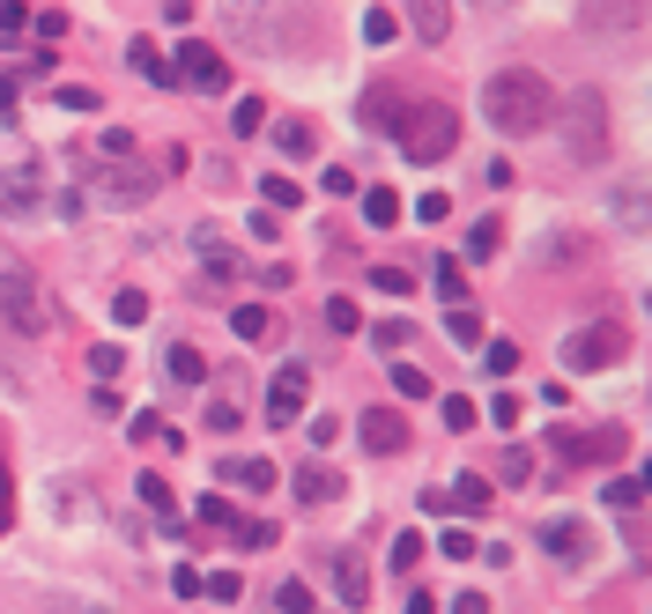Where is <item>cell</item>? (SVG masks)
I'll return each mask as SVG.
<instances>
[{
  "label": "cell",
  "mask_w": 652,
  "mask_h": 614,
  "mask_svg": "<svg viewBox=\"0 0 652 614\" xmlns=\"http://www.w3.org/2000/svg\"><path fill=\"white\" fill-rule=\"evenodd\" d=\"M482 112H490V126L497 134H512V141H527V134H541L556 112V82L534 67H497L490 82H482Z\"/></svg>",
  "instance_id": "cell-1"
},
{
  "label": "cell",
  "mask_w": 652,
  "mask_h": 614,
  "mask_svg": "<svg viewBox=\"0 0 652 614\" xmlns=\"http://www.w3.org/2000/svg\"><path fill=\"white\" fill-rule=\"evenodd\" d=\"M393 141H401L408 163H445L452 148H460V112L452 104H401Z\"/></svg>",
  "instance_id": "cell-2"
},
{
  "label": "cell",
  "mask_w": 652,
  "mask_h": 614,
  "mask_svg": "<svg viewBox=\"0 0 652 614\" xmlns=\"http://www.w3.org/2000/svg\"><path fill=\"white\" fill-rule=\"evenodd\" d=\"M549 119H564V148H571V163H601V156H608V104H601V89H571Z\"/></svg>",
  "instance_id": "cell-3"
},
{
  "label": "cell",
  "mask_w": 652,
  "mask_h": 614,
  "mask_svg": "<svg viewBox=\"0 0 652 614\" xmlns=\"http://www.w3.org/2000/svg\"><path fill=\"white\" fill-rule=\"evenodd\" d=\"M171 89L223 97V89H230V60H223L215 45H201V38H193V45H178V52H171Z\"/></svg>",
  "instance_id": "cell-4"
},
{
  "label": "cell",
  "mask_w": 652,
  "mask_h": 614,
  "mask_svg": "<svg viewBox=\"0 0 652 614\" xmlns=\"http://www.w3.org/2000/svg\"><path fill=\"white\" fill-rule=\"evenodd\" d=\"M623 348H630L623 326H616V319H593V326H578L571 341H564V370H608Z\"/></svg>",
  "instance_id": "cell-5"
},
{
  "label": "cell",
  "mask_w": 652,
  "mask_h": 614,
  "mask_svg": "<svg viewBox=\"0 0 652 614\" xmlns=\"http://www.w3.org/2000/svg\"><path fill=\"white\" fill-rule=\"evenodd\" d=\"M0 319L15 326V334H45V326H52L45 289H38L30 274H0Z\"/></svg>",
  "instance_id": "cell-6"
},
{
  "label": "cell",
  "mask_w": 652,
  "mask_h": 614,
  "mask_svg": "<svg viewBox=\"0 0 652 614\" xmlns=\"http://www.w3.org/2000/svg\"><path fill=\"white\" fill-rule=\"evenodd\" d=\"M304 400H312V370H304V363L275 370V385H267V422H275V430H290V422L304 415Z\"/></svg>",
  "instance_id": "cell-7"
},
{
  "label": "cell",
  "mask_w": 652,
  "mask_h": 614,
  "mask_svg": "<svg viewBox=\"0 0 652 614\" xmlns=\"http://www.w3.org/2000/svg\"><path fill=\"white\" fill-rule=\"evenodd\" d=\"M356 437L371 444L378 459H393V452H408V415H401V407H364Z\"/></svg>",
  "instance_id": "cell-8"
},
{
  "label": "cell",
  "mask_w": 652,
  "mask_h": 614,
  "mask_svg": "<svg viewBox=\"0 0 652 614\" xmlns=\"http://www.w3.org/2000/svg\"><path fill=\"white\" fill-rule=\"evenodd\" d=\"M541 548H549L556 563H586V555H593V533H586L578 518H549V526H541Z\"/></svg>",
  "instance_id": "cell-9"
},
{
  "label": "cell",
  "mask_w": 652,
  "mask_h": 614,
  "mask_svg": "<svg viewBox=\"0 0 652 614\" xmlns=\"http://www.w3.org/2000/svg\"><path fill=\"white\" fill-rule=\"evenodd\" d=\"M326 578H334V592H341V607H371V563H364V555H334Z\"/></svg>",
  "instance_id": "cell-10"
},
{
  "label": "cell",
  "mask_w": 652,
  "mask_h": 614,
  "mask_svg": "<svg viewBox=\"0 0 652 614\" xmlns=\"http://www.w3.org/2000/svg\"><path fill=\"white\" fill-rule=\"evenodd\" d=\"M38 200H45V186H38V171H30V163L0 171V215H38Z\"/></svg>",
  "instance_id": "cell-11"
},
{
  "label": "cell",
  "mask_w": 652,
  "mask_h": 614,
  "mask_svg": "<svg viewBox=\"0 0 652 614\" xmlns=\"http://www.w3.org/2000/svg\"><path fill=\"white\" fill-rule=\"evenodd\" d=\"M215 481H230V489H275V467H267V459H252V452H230L223 467H215Z\"/></svg>",
  "instance_id": "cell-12"
},
{
  "label": "cell",
  "mask_w": 652,
  "mask_h": 614,
  "mask_svg": "<svg viewBox=\"0 0 652 614\" xmlns=\"http://www.w3.org/2000/svg\"><path fill=\"white\" fill-rule=\"evenodd\" d=\"M408 30H416L423 45H445V30H452V0H408Z\"/></svg>",
  "instance_id": "cell-13"
},
{
  "label": "cell",
  "mask_w": 652,
  "mask_h": 614,
  "mask_svg": "<svg viewBox=\"0 0 652 614\" xmlns=\"http://www.w3.org/2000/svg\"><path fill=\"white\" fill-rule=\"evenodd\" d=\"M230 334H238V341H275L282 319L267 311V304H238V311H230Z\"/></svg>",
  "instance_id": "cell-14"
},
{
  "label": "cell",
  "mask_w": 652,
  "mask_h": 614,
  "mask_svg": "<svg viewBox=\"0 0 652 614\" xmlns=\"http://www.w3.org/2000/svg\"><path fill=\"white\" fill-rule=\"evenodd\" d=\"M290 489H297L304 504H334V496H341V474L312 459V467H297V481H290Z\"/></svg>",
  "instance_id": "cell-15"
},
{
  "label": "cell",
  "mask_w": 652,
  "mask_h": 614,
  "mask_svg": "<svg viewBox=\"0 0 652 614\" xmlns=\"http://www.w3.org/2000/svg\"><path fill=\"white\" fill-rule=\"evenodd\" d=\"M126 67L141 74V82H164V89H171V52H156L149 38H134V45H126Z\"/></svg>",
  "instance_id": "cell-16"
},
{
  "label": "cell",
  "mask_w": 652,
  "mask_h": 614,
  "mask_svg": "<svg viewBox=\"0 0 652 614\" xmlns=\"http://www.w3.org/2000/svg\"><path fill=\"white\" fill-rule=\"evenodd\" d=\"M623 452V430H586V437H564V459H616Z\"/></svg>",
  "instance_id": "cell-17"
},
{
  "label": "cell",
  "mask_w": 652,
  "mask_h": 614,
  "mask_svg": "<svg viewBox=\"0 0 652 614\" xmlns=\"http://www.w3.org/2000/svg\"><path fill=\"white\" fill-rule=\"evenodd\" d=\"M445 511H490V481H482V474H460V481H452V496H445Z\"/></svg>",
  "instance_id": "cell-18"
},
{
  "label": "cell",
  "mask_w": 652,
  "mask_h": 614,
  "mask_svg": "<svg viewBox=\"0 0 652 614\" xmlns=\"http://www.w3.org/2000/svg\"><path fill=\"white\" fill-rule=\"evenodd\" d=\"M104 193L119 200V208H134V200H149V171H134V163H119V171L104 178Z\"/></svg>",
  "instance_id": "cell-19"
},
{
  "label": "cell",
  "mask_w": 652,
  "mask_h": 614,
  "mask_svg": "<svg viewBox=\"0 0 652 614\" xmlns=\"http://www.w3.org/2000/svg\"><path fill=\"white\" fill-rule=\"evenodd\" d=\"M364 222H371V230H393V222H401V193H393V186H371V193H364Z\"/></svg>",
  "instance_id": "cell-20"
},
{
  "label": "cell",
  "mask_w": 652,
  "mask_h": 614,
  "mask_svg": "<svg viewBox=\"0 0 652 614\" xmlns=\"http://www.w3.org/2000/svg\"><path fill=\"white\" fill-rule=\"evenodd\" d=\"M275 148L290 156V163H304V156H319V141H312V126H304V119H282V126H275Z\"/></svg>",
  "instance_id": "cell-21"
},
{
  "label": "cell",
  "mask_w": 652,
  "mask_h": 614,
  "mask_svg": "<svg viewBox=\"0 0 652 614\" xmlns=\"http://www.w3.org/2000/svg\"><path fill=\"white\" fill-rule=\"evenodd\" d=\"M164 363H171L178 385H201V378H208V363H201V348H193V341H171V356H164Z\"/></svg>",
  "instance_id": "cell-22"
},
{
  "label": "cell",
  "mask_w": 652,
  "mask_h": 614,
  "mask_svg": "<svg viewBox=\"0 0 652 614\" xmlns=\"http://www.w3.org/2000/svg\"><path fill=\"white\" fill-rule=\"evenodd\" d=\"M438 555H445V563H482V548H475L467 526H445V533H438Z\"/></svg>",
  "instance_id": "cell-23"
},
{
  "label": "cell",
  "mask_w": 652,
  "mask_h": 614,
  "mask_svg": "<svg viewBox=\"0 0 652 614\" xmlns=\"http://www.w3.org/2000/svg\"><path fill=\"white\" fill-rule=\"evenodd\" d=\"M356 119H364V126H393V119H401V97H393V89H371V97L356 104Z\"/></svg>",
  "instance_id": "cell-24"
},
{
  "label": "cell",
  "mask_w": 652,
  "mask_h": 614,
  "mask_svg": "<svg viewBox=\"0 0 652 614\" xmlns=\"http://www.w3.org/2000/svg\"><path fill=\"white\" fill-rule=\"evenodd\" d=\"M393 38H401V15H393V8H371V15H364V45H393Z\"/></svg>",
  "instance_id": "cell-25"
},
{
  "label": "cell",
  "mask_w": 652,
  "mask_h": 614,
  "mask_svg": "<svg viewBox=\"0 0 652 614\" xmlns=\"http://www.w3.org/2000/svg\"><path fill=\"white\" fill-rule=\"evenodd\" d=\"M134 496H141V504H149L164 526H178V518H171V489H164V474H141V481H134Z\"/></svg>",
  "instance_id": "cell-26"
},
{
  "label": "cell",
  "mask_w": 652,
  "mask_h": 614,
  "mask_svg": "<svg viewBox=\"0 0 652 614\" xmlns=\"http://www.w3.org/2000/svg\"><path fill=\"white\" fill-rule=\"evenodd\" d=\"M445 334H452V341H460V348H482V311H467V304H452Z\"/></svg>",
  "instance_id": "cell-27"
},
{
  "label": "cell",
  "mask_w": 652,
  "mask_h": 614,
  "mask_svg": "<svg viewBox=\"0 0 652 614\" xmlns=\"http://www.w3.org/2000/svg\"><path fill=\"white\" fill-rule=\"evenodd\" d=\"M393 393H401V400H430L438 385H430V370H416V363H393Z\"/></svg>",
  "instance_id": "cell-28"
},
{
  "label": "cell",
  "mask_w": 652,
  "mask_h": 614,
  "mask_svg": "<svg viewBox=\"0 0 652 614\" xmlns=\"http://www.w3.org/2000/svg\"><path fill=\"white\" fill-rule=\"evenodd\" d=\"M23 30H30V8H23V0H8V8H0V52L23 45Z\"/></svg>",
  "instance_id": "cell-29"
},
{
  "label": "cell",
  "mask_w": 652,
  "mask_h": 614,
  "mask_svg": "<svg viewBox=\"0 0 652 614\" xmlns=\"http://www.w3.org/2000/svg\"><path fill=\"white\" fill-rule=\"evenodd\" d=\"M230 541H238V548H275V526H267V518H238Z\"/></svg>",
  "instance_id": "cell-30"
},
{
  "label": "cell",
  "mask_w": 652,
  "mask_h": 614,
  "mask_svg": "<svg viewBox=\"0 0 652 614\" xmlns=\"http://www.w3.org/2000/svg\"><path fill=\"white\" fill-rule=\"evenodd\" d=\"M608 504H616V511H638V504H645V481H638V474H616V481H608Z\"/></svg>",
  "instance_id": "cell-31"
},
{
  "label": "cell",
  "mask_w": 652,
  "mask_h": 614,
  "mask_svg": "<svg viewBox=\"0 0 652 614\" xmlns=\"http://www.w3.org/2000/svg\"><path fill=\"white\" fill-rule=\"evenodd\" d=\"M112 319H119V326H149V296H141V289H119Z\"/></svg>",
  "instance_id": "cell-32"
},
{
  "label": "cell",
  "mask_w": 652,
  "mask_h": 614,
  "mask_svg": "<svg viewBox=\"0 0 652 614\" xmlns=\"http://www.w3.org/2000/svg\"><path fill=\"white\" fill-rule=\"evenodd\" d=\"M201 274L223 289V282H238V252H223V245H208V260H201Z\"/></svg>",
  "instance_id": "cell-33"
},
{
  "label": "cell",
  "mask_w": 652,
  "mask_h": 614,
  "mask_svg": "<svg viewBox=\"0 0 652 614\" xmlns=\"http://www.w3.org/2000/svg\"><path fill=\"white\" fill-rule=\"evenodd\" d=\"M201 592L215 600V607H230V600H238L245 585H238V570H208V578H201Z\"/></svg>",
  "instance_id": "cell-34"
},
{
  "label": "cell",
  "mask_w": 652,
  "mask_h": 614,
  "mask_svg": "<svg viewBox=\"0 0 652 614\" xmlns=\"http://www.w3.org/2000/svg\"><path fill=\"white\" fill-rule=\"evenodd\" d=\"M260 200H267V208H275V215H282V208H297L304 193H297V186H290V178L275 171V178H260Z\"/></svg>",
  "instance_id": "cell-35"
},
{
  "label": "cell",
  "mask_w": 652,
  "mask_h": 614,
  "mask_svg": "<svg viewBox=\"0 0 652 614\" xmlns=\"http://www.w3.org/2000/svg\"><path fill=\"white\" fill-rule=\"evenodd\" d=\"M438 415H445V430H475L482 407H475V400H460V393H445V407H438Z\"/></svg>",
  "instance_id": "cell-36"
},
{
  "label": "cell",
  "mask_w": 652,
  "mask_h": 614,
  "mask_svg": "<svg viewBox=\"0 0 652 614\" xmlns=\"http://www.w3.org/2000/svg\"><path fill=\"white\" fill-rule=\"evenodd\" d=\"M497 245H504V230H497V222H475V230H467V260H490Z\"/></svg>",
  "instance_id": "cell-37"
},
{
  "label": "cell",
  "mask_w": 652,
  "mask_h": 614,
  "mask_svg": "<svg viewBox=\"0 0 652 614\" xmlns=\"http://www.w3.org/2000/svg\"><path fill=\"white\" fill-rule=\"evenodd\" d=\"M438 296H445V304H467V274L452 267V260H438Z\"/></svg>",
  "instance_id": "cell-38"
},
{
  "label": "cell",
  "mask_w": 652,
  "mask_h": 614,
  "mask_svg": "<svg viewBox=\"0 0 652 614\" xmlns=\"http://www.w3.org/2000/svg\"><path fill=\"white\" fill-rule=\"evenodd\" d=\"M326 326H334V334H356L364 319H356V304H349V296H326Z\"/></svg>",
  "instance_id": "cell-39"
},
{
  "label": "cell",
  "mask_w": 652,
  "mask_h": 614,
  "mask_svg": "<svg viewBox=\"0 0 652 614\" xmlns=\"http://www.w3.org/2000/svg\"><path fill=\"white\" fill-rule=\"evenodd\" d=\"M482 363H490V378H504V370H519V348H512V341H490V348H482Z\"/></svg>",
  "instance_id": "cell-40"
},
{
  "label": "cell",
  "mask_w": 652,
  "mask_h": 614,
  "mask_svg": "<svg viewBox=\"0 0 652 614\" xmlns=\"http://www.w3.org/2000/svg\"><path fill=\"white\" fill-rule=\"evenodd\" d=\"M134 148H141V141H134L126 126H112V134H104V156H112V163H134Z\"/></svg>",
  "instance_id": "cell-41"
},
{
  "label": "cell",
  "mask_w": 652,
  "mask_h": 614,
  "mask_svg": "<svg viewBox=\"0 0 652 614\" xmlns=\"http://www.w3.org/2000/svg\"><path fill=\"white\" fill-rule=\"evenodd\" d=\"M119 363H126V356H119L112 341H97V348H90V370H97V378H119Z\"/></svg>",
  "instance_id": "cell-42"
},
{
  "label": "cell",
  "mask_w": 652,
  "mask_h": 614,
  "mask_svg": "<svg viewBox=\"0 0 652 614\" xmlns=\"http://www.w3.org/2000/svg\"><path fill=\"white\" fill-rule=\"evenodd\" d=\"M423 563V533H401V541H393V570H416Z\"/></svg>",
  "instance_id": "cell-43"
},
{
  "label": "cell",
  "mask_w": 652,
  "mask_h": 614,
  "mask_svg": "<svg viewBox=\"0 0 652 614\" xmlns=\"http://www.w3.org/2000/svg\"><path fill=\"white\" fill-rule=\"evenodd\" d=\"M445 215H452V200H445V193H423V200H416V222H430V230H438Z\"/></svg>",
  "instance_id": "cell-44"
},
{
  "label": "cell",
  "mask_w": 652,
  "mask_h": 614,
  "mask_svg": "<svg viewBox=\"0 0 652 614\" xmlns=\"http://www.w3.org/2000/svg\"><path fill=\"white\" fill-rule=\"evenodd\" d=\"M497 474H504V481H527V474H534V459H527V452H519V444H512V452H504V459H497Z\"/></svg>",
  "instance_id": "cell-45"
},
{
  "label": "cell",
  "mask_w": 652,
  "mask_h": 614,
  "mask_svg": "<svg viewBox=\"0 0 652 614\" xmlns=\"http://www.w3.org/2000/svg\"><path fill=\"white\" fill-rule=\"evenodd\" d=\"M60 112H97V89H82V82H67V89H60Z\"/></svg>",
  "instance_id": "cell-46"
},
{
  "label": "cell",
  "mask_w": 652,
  "mask_h": 614,
  "mask_svg": "<svg viewBox=\"0 0 652 614\" xmlns=\"http://www.w3.org/2000/svg\"><path fill=\"white\" fill-rule=\"evenodd\" d=\"M371 282H378V289H386V296H408V289H416V282H408L401 267H371Z\"/></svg>",
  "instance_id": "cell-47"
},
{
  "label": "cell",
  "mask_w": 652,
  "mask_h": 614,
  "mask_svg": "<svg viewBox=\"0 0 652 614\" xmlns=\"http://www.w3.org/2000/svg\"><path fill=\"white\" fill-rule=\"evenodd\" d=\"M15 526V481H8V459H0V533Z\"/></svg>",
  "instance_id": "cell-48"
},
{
  "label": "cell",
  "mask_w": 652,
  "mask_h": 614,
  "mask_svg": "<svg viewBox=\"0 0 652 614\" xmlns=\"http://www.w3.org/2000/svg\"><path fill=\"white\" fill-rule=\"evenodd\" d=\"M275 607H282V614H312V592H304V585H282Z\"/></svg>",
  "instance_id": "cell-49"
},
{
  "label": "cell",
  "mask_w": 652,
  "mask_h": 614,
  "mask_svg": "<svg viewBox=\"0 0 652 614\" xmlns=\"http://www.w3.org/2000/svg\"><path fill=\"white\" fill-rule=\"evenodd\" d=\"M126 430H134V444H141V437H164V415H156V407H141V415L126 422Z\"/></svg>",
  "instance_id": "cell-50"
},
{
  "label": "cell",
  "mask_w": 652,
  "mask_h": 614,
  "mask_svg": "<svg viewBox=\"0 0 652 614\" xmlns=\"http://www.w3.org/2000/svg\"><path fill=\"white\" fill-rule=\"evenodd\" d=\"M171 592H178V600H193V592H201V570L178 563V570H171Z\"/></svg>",
  "instance_id": "cell-51"
},
{
  "label": "cell",
  "mask_w": 652,
  "mask_h": 614,
  "mask_svg": "<svg viewBox=\"0 0 652 614\" xmlns=\"http://www.w3.org/2000/svg\"><path fill=\"white\" fill-rule=\"evenodd\" d=\"M408 334H416L408 319H386V326H378V348H408Z\"/></svg>",
  "instance_id": "cell-52"
},
{
  "label": "cell",
  "mask_w": 652,
  "mask_h": 614,
  "mask_svg": "<svg viewBox=\"0 0 652 614\" xmlns=\"http://www.w3.org/2000/svg\"><path fill=\"white\" fill-rule=\"evenodd\" d=\"M490 422H497V430H512V422H519V400L497 393V400H490Z\"/></svg>",
  "instance_id": "cell-53"
},
{
  "label": "cell",
  "mask_w": 652,
  "mask_h": 614,
  "mask_svg": "<svg viewBox=\"0 0 652 614\" xmlns=\"http://www.w3.org/2000/svg\"><path fill=\"white\" fill-rule=\"evenodd\" d=\"M201 518L208 526H238V518H230V496H201Z\"/></svg>",
  "instance_id": "cell-54"
},
{
  "label": "cell",
  "mask_w": 652,
  "mask_h": 614,
  "mask_svg": "<svg viewBox=\"0 0 652 614\" xmlns=\"http://www.w3.org/2000/svg\"><path fill=\"white\" fill-rule=\"evenodd\" d=\"M319 186H326V193H356V178L341 171V163H326V171H319Z\"/></svg>",
  "instance_id": "cell-55"
},
{
  "label": "cell",
  "mask_w": 652,
  "mask_h": 614,
  "mask_svg": "<svg viewBox=\"0 0 652 614\" xmlns=\"http://www.w3.org/2000/svg\"><path fill=\"white\" fill-rule=\"evenodd\" d=\"M452 614H490V600H482V592H460V600H452Z\"/></svg>",
  "instance_id": "cell-56"
},
{
  "label": "cell",
  "mask_w": 652,
  "mask_h": 614,
  "mask_svg": "<svg viewBox=\"0 0 652 614\" xmlns=\"http://www.w3.org/2000/svg\"><path fill=\"white\" fill-rule=\"evenodd\" d=\"M0 119H15V74H0Z\"/></svg>",
  "instance_id": "cell-57"
},
{
  "label": "cell",
  "mask_w": 652,
  "mask_h": 614,
  "mask_svg": "<svg viewBox=\"0 0 652 614\" xmlns=\"http://www.w3.org/2000/svg\"><path fill=\"white\" fill-rule=\"evenodd\" d=\"M408 614H438V600H430V592H408Z\"/></svg>",
  "instance_id": "cell-58"
}]
</instances>
